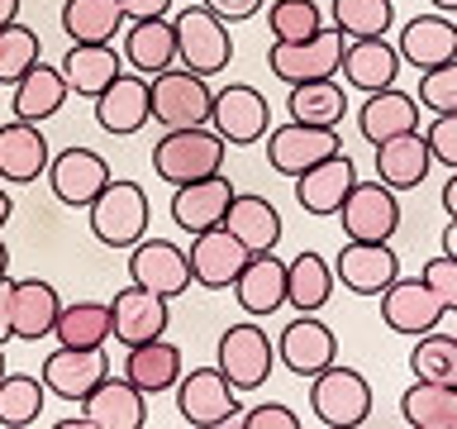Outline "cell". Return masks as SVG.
<instances>
[{"instance_id":"cell-1","label":"cell","mask_w":457,"mask_h":429,"mask_svg":"<svg viewBox=\"0 0 457 429\" xmlns=\"http://www.w3.org/2000/svg\"><path fill=\"white\" fill-rule=\"evenodd\" d=\"M224 153L228 143L214 134L210 124H191V129H162V139L153 143V172L171 186L181 181H200L224 172Z\"/></svg>"},{"instance_id":"cell-2","label":"cell","mask_w":457,"mask_h":429,"mask_svg":"<svg viewBox=\"0 0 457 429\" xmlns=\"http://www.w3.org/2000/svg\"><path fill=\"white\" fill-rule=\"evenodd\" d=\"M171 29H177V67L195 77H220L234 63V34L214 10L186 5L181 14H171Z\"/></svg>"},{"instance_id":"cell-3","label":"cell","mask_w":457,"mask_h":429,"mask_svg":"<svg viewBox=\"0 0 457 429\" xmlns=\"http://www.w3.org/2000/svg\"><path fill=\"white\" fill-rule=\"evenodd\" d=\"M86 220H91L96 243H105V248H134L148 234V191L138 181L110 177L105 191L86 206Z\"/></svg>"},{"instance_id":"cell-4","label":"cell","mask_w":457,"mask_h":429,"mask_svg":"<svg viewBox=\"0 0 457 429\" xmlns=\"http://www.w3.org/2000/svg\"><path fill=\"white\" fill-rule=\"evenodd\" d=\"M310 410L324 429H357L371 415V382L357 367L328 363L310 377Z\"/></svg>"},{"instance_id":"cell-5","label":"cell","mask_w":457,"mask_h":429,"mask_svg":"<svg viewBox=\"0 0 457 429\" xmlns=\"http://www.w3.org/2000/svg\"><path fill=\"white\" fill-rule=\"evenodd\" d=\"M214 367L228 377L234 391H257L277 372V339L253 320L228 324L220 334V349H214Z\"/></svg>"},{"instance_id":"cell-6","label":"cell","mask_w":457,"mask_h":429,"mask_svg":"<svg viewBox=\"0 0 457 429\" xmlns=\"http://www.w3.org/2000/svg\"><path fill=\"white\" fill-rule=\"evenodd\" d=\"M210 129L220 134L228 148H248V143H262L271 129V105L267 96L248 81H228L214 91L210 100Z\"/></svg>"},{"instance_id":"cell-7","label":"cell","mask_w":457,"mask_h":429,"mask_svg":"<svg viewBox=\"0 0 457 429\" xmlns=\"http://www.w3.org/2000/svg\"><path fill=\"white\" fill-rule=\"evenodd\" d=\"M148 100H153V120L162 129H191L210 124V77H195L186 67H167L148 77Z\"/></svg>"},{"instance_id":"cell-8","label":"cell","mask_w":457,"mask_h":429,"mask_svg":"<svg viewBox=\"0 0 457 429\" xmlns=\"http://www.w3.org/2000/svg\"><path fill=\"white\" fill-rule=\"evenodd\" d=\"M343 43H348V38H343L338 29H320V34L291 38V43L271 38L267 67H271V77L286 81V86H295V81H320V77H338Z\"/></svg>"},{"instance_id":"cell-9","label":"cell","mask_w":457,"mask_h":429,"mask_svg":"<svg viewBox=\"0 0 457 429\" xmlns=\"http://www.w3.org/2000/svg\"><path fill=\"white\" fill-rule=\"evenodd\" d=\"M177 391V415L181 425L191 429H220V425H234L238 406V391L228 386V377L220 367H195V372H181V382L171 386Z\"/></svg>"},{"instance_id":"cell-10","label":"cell","mask_w":457,"mask_h":429,"mask_svg":"<svg viewBox=\"0 0 457 429\" xmlns=\"http://www.w3.org/2000/svg\"><path fill=\"white\" fill-rule=\"evenodd\" d=\"M328 267H334V282L353 296H381L400 277V257L391 239H348Z\"/></svg>"},{"instance_id":"cell-11","label":"cell","mask_w":457,"mask_h":429,"mask_svg":"<svg viewBox=\"0 0 457 429\" xmlns=\"http://www.w3.org/2000/svg\"><path fill=\"white\" fill-rule=\"evenodd\" d=\"M338 224L348 239H395L400 229V191L386 181H353L338 206Z\"/></svg>"},{"instance_id":"cell-12","label":"cell","mask_w":457,"mask_h":429,"mask_svg":"<svg viewBox=\"0 0 457 429\" xmlns=\"http://www.w3.org/2000/svg\"><path fill=\"white\" fill-rule=\"evenodd\" d=\"M338 148H343L338 129L300 124V120H286L277 129H267V163H271V172H281V177H300L305 167L324 163V157L338 153Z\"/></svg>"},{"instance_id":"cell-13","label":"cell","mask_w":457,"mask_h":429,"mask_svg":"<svg viewBox=\"0 0 457 429\" xmlns=\"http://www.w3.org/2000/svg\"><path fill=\"white\" fill-rule=\"evenodd\" d=\"M277 363L286 372H295V377H314V372H324L328 363H338V339L334 329H328L320 315H305L295 310V320L277 334Z\"/></svg>"},{"instance_id":"cell-14","label":"cell","mask_w":457,"mask_h":429,"mask_svg":"<svg viewBox=\"0 0 457 429\" xmlns=\"http://www.w3.org/2000/svg\"><path fill=\"white\" fill-rule=\"evenodd\" d=\"M48 186H53V196L62 200V206H71V210H86L91 200L105 191V181L114 177L110 172V163L100 157L96 148H62V153H53L48 157Z\"/></svg>"},{"instance_id":"cell-15","label":"cell","mask_w":457,"mask_h":429,"mask_svg":"<svg viewBox=\"0 0 457 429\" xmlns=\"http://www.w3.org/2000/svg\"><path fill=\"white\" fill-rule=\"evenodd\" d=\"M377 300H381L386 329L410 334V339H420V334H428V329H438L443 315H448V306L434 296V286H428L424 277H395Z\"/></svg>"},{"instance_id":"cell-16","label":"cell","mask_w":457,"mask_h":429,"mask_svg":"<svg viewBox=\"0 0 457 429\" xmlns=\"http://www.w3.org/2000/svg\"><path fill=\"white\" fill-rule=\"evenodd\" d=\"M171 324V310H167V296L148 291V286H134L129 282L124 291H114L110 300V339H120L124 349L134 343H148V339H162Z\"/></svg>"},{"instance_id":"cell-17","label":"cell","mask_w":457,"mask_h":429,"mask_svg":"<svg viewBox=\"0 0 457 429\" xmlns=\"http://www.w3.org/2000/svg\"><path fill=\"white\" fill-rule=\"evenodd\" d=\"M129 282L148 286L157 296H181L191 286V263H186V248H177L171 239H148L143 234L134 248H129Z\"/></svg>"},{"instance_id":"cell-18","label":"cell","mask_w":457,"mask_h":429,"mask_svg":"<svg viewBox=\"0 0 457 429\" xmlns=\"http://www.w3.org/2000/svg\"><path fill=\"white\" fill-rule=\"evenodd\" d=\"M110 372V358H105V343L100 349H71V343H57V349L43 358V386H48V396L57 400H86V391Z\"/></svg>"},{"instance_id":"cell-19","label":"cell","mask_w":457,"mask_h":429,"mask_svg":"<svg viewBox=\"0 0 457 429\" xmlns=\"http://www.w3.org/2000/svg\"><path fill=\"white\" fill-rule=\"evenodd\" d=\"M186 263H191L195 286H205V291H228L234 277L243 272V263H248V248H243L224 224H214V229H205V234H191Z\"/></svg>"},{"instance_id":"cell-20","label":"cell","mask_w":457,"mask_h":429,"mask_svg":"<svg viewBox=\"0 0 457 429\" xmlns=\"http://www.w3.org/2000/svg\"><path fill=\"white\" fill-rule=\"evenodd\" d=\"M96 124L105 129V134L114 139H129V134H138L143 124L153 120V100H148V77H138V72H120L105 91H100L96 100Z\"/></svg>"},{"instance_id":"cell-21","label":"cell","mask_w":457,"mask_h":429,"mask_svg":"<svg viewBox=\"0 0 457 429\" xmlns=\"http://www.w3.org/2000/svg\"><path fill=\"white\" fill-rule=\"evenodd\" d=\"M291 181H295V200H300V210L314 214V220H328V214H338L343 196L353 191V181H357V163L338 148V153H328L324 163L305 167V172H300V177H291Z\"/></svg>"},{"instance_id":"cell-22","label":"cell","mask_w":457,"mask_h":429,"mask_svg":"<svg viewBox=\"0 0 457 429\" xmlns=\"http://www.w3.org/2000/svg\"><path fill=\"white\" fill-rule=\"evenodd\" d=\"M81 415L91 420V429H143L148 425V396L124 377H100L81 400Z\"/></svg>"},{"instance_id":"cell-23","label":"cell","mask_w":457,"mask_h":429,"mask_svg":"<svg viewBox=\"0 0 457 429\" xmlns=\"http://www.w3.org/2000/svg\"><path fill=\"white\" fill-rule=\"evenodd\" d=\"M228 200H234V181H228L224 172L200 177V181H181L177 191H171V224H177L181 234H205V229L224 224Z\"/></svg>"},{"instance_id":"cell-24","label":"cell","mask_w":457,"mask_h":429,"mask_svg":"<svg viewBox=\"0 0 457 429\" xmlns=\"http://www.w3.org/2000/svg\"><path fill=\"white\" fill-rule=\"evenodd\" d=\"M400 48L391 38H348L343 43V63H338V72H343V86H353V91H381V86H395V77H400Z\"/></svg>"},{"instance_id":"cell-25","label":"cell","mask_w":457,"mask_h":429,"mask_svg":"<svg viewBox=\"0 0 457 429\" xmlns=\"http://www.w3.org/2000/svg\"><path fill=\"white\" fill-rule=\"evenodd\" d=\"M228 291H234V300L253 315V320L277 315L286 306V263L277 257V248L271 253H248V263H243V272L234 277Z\"/></svg>"},{"instance_id":"cell-26","label":"cell","mask_w":457,"mask_h":429,"mask_svg":"<svg viewBox=\"0 0 457 429\" xmlns=\"http://www.w3.org/2000/svg\"><path fill=\"white\" fill-rule=\"evenodd\" d=\"M400 63L410 67H443L457 57V20H448V14H414V20H405V29H400Z\"/></svg>"},{"instance_id":"cell-27","label":"cell","mask_w":457,"mask_h":429,"mask_svg":"<svg viewBox=\"0 0 457 429\" xmlns=\"http://www.w3.org/2000/svg\"><path fill=\"white\" fill-rule=\"evenodd\" d=\"M357 129H362V139L371 148L395 134H410V129H420V96L395 91V86L367 91V100L357 105Z\"/></svg>"},{"instance_id":"cell-28","label":"cell","mask_w":457,"mask_h":429,"mask_svg":"<svg viewBox=\"0 0 457 429\" xmlns=\"http://www.w3.org/2000/svg\"><path fill=\"white\" fill-rule=\"evenodd\" d=\"M48 139H43L38 124L29 120H10L0 124V181H14V186H29L48 172Z\"/></svg>"},{"instance_id":"cell-29","label":"cell","mask_w":457,"mask_h":429,"mask_svg":"<svg viewBox=\"0 0 457 429\" xmlns=\"http://www.w3.org/2000/svg\"><path fill=\"white\" fill-rule=\"evenodd\" d=\"M124 67L138 77H157V72L177 67V29L171 20H134L124 24Z\"/></svg>"},{"instance_id":"cell-30","label":"cell","mask_w":457,"mask_h":429,"mask_svg":"<svg viewBox=\"0 0 457 429\" xmlns=\"http://www.w3.org/2000/svg\"><path fill=\"white\" fill-rule=\"evenodd\" d=\"M57 310H62V296L53 291V282H43V277L14 282V291H10V324H14V339H24V343L53 339Z\"/></svg>"},{"instance_id":"cell-31","label":"cell","mask_w":457,"mask_h":429,"mask_svg":"<svg viewBox=\"0 0 457 429\" xmlns=\"http://www.w3.org/2000/svg\"><path fill=\"white\" fill-rule=\"evenodd\" d=\"M57 67L67 77V91H77L81 100H96L124 72V53L114 43H71Z\"/></svg>"},{"instance_id":"cell-32","label":"cell","mask_w":457,"mask_h":429,"mask_svg":"<svg viewBox=\"0 0 457 429\" xmlns=\"http://www.w3.org/2000/svg\"><path fill=\"white\" fill-rule=\"evenodd\" d=\"M67 96L71 91H67L62 67H43V57H38V63L10 86V110H14V120L43 124V120H53V114L67 105Z\"/></svg>"},{"instance_id":"cell-33","label":"cell","mask_w":457,"mask_h":429,"mask_svg":"<svg viewBox=\"0 0 457 429\" xmlns=\"http://www.w3.org/2000/svg\"><path fill=\"white\" fill-rule=\"evenodd\" d=\"M224 229L234 234L248 253H271L281 243V210L271 206L267 196H253V191H234L224 210Z\"/></svg>"},{"instance_id":"cell-34","label":"cell","mask_w":457,"mask_h":429,"mask_svg":"<svg viewBox=\"0 0 457 429\" xmlns=\"http://www.w3.org/2000/svg\"><path fill=\"white\" fill-rule=\"evenodd\" d=\"M124 377L138 386L143 396H162L171 386L181 382V349L171 339H148V343H134V349L124 353Z\"/></svg>"},{"instance_id":"cell-35","label":"cell","mask_w":457,"mask_h":429,"mask_svg":"<svg viewBox=\"0 0 457 429\" xmlns=\"http://www.w3.org/2000/svg\"><path fill=\"white\" fill-rule=\"evenodd\" d=\"M428 167H434V153H428L420 129L377 143V181H386L391 191H414L428 177Z\"/></svg>"},{"instance_id":"cell-36","label":"cell","mask_w":457,"mask_h":429,"mask_svg":"<svg viewBox=\"0 0 457 429\" xmlns=\"http://www.w3.org/2000/svg\"><path fill=\"white\" fill-rule=\"evenodd\" d=\"M334 267H328V257L320 253H295L291 263H286V306L305 310V315H320L328 306V296H334Z\"/></svg>"},{"instance_id":"cell-37","label":"cell","mask_w":457,"mask_h":429,"mask_svg":"<svg viewBox=\"0 0 457 429\" xmlns=\"http://www.w3.org/2000/svg\"><path fill=\"white\" fill-rule=\"evenodd\" d=\"M286 110L300 124H320V129H338L348 114V91L338 77H320V81H295L286 96Z\"/></svg>"},{"instance_id":"cell-38","label":"cell","mask_w":457,"mask_h":429,"mask_svg":"<svg viewBox=\"0 0 457 429\" xmlns=\"http://www.w3.org/2000/svg\"><path fill=\"white\" fill-rule=\"evenodd\" d=\"M400 420L410 429H457V386L414 377V386L400 396Z\"/></svg>"},{"instance_id":"cell-39","label":"cell","mask_w":457,"mask_h":429,"mask_svg":"<svg viewBox=\"0 0 457 429\" xmlns=\"http://www.w3.org/2000/svg\"><path fill=\"white\" fill-rule=\"evenodd\" d=\"M124 29L120 0H62V34L71 43H114Z\"/></svg>"},{"instance_id":"cell-40","label":"cell","mask_w":457,"mask_h":429,"mask_svg":"<svg viewBox=\"0 0 457 429\" xmlns=\"http://www.w3.org/2000/svg\"><path fill=\"white\" fill-rule=\"evenodd\" d=\"M110 300H71L57 310L53 324V339L71 343V349H100V343H110Z\"/></svg>"},{"instance_id":"cell-41","label":"cell","mask_w":457,"mask_h":429,"mask_svg":"<svg viewBox=\"0 0 457 429\" xmlns=\"http://www.w3.org/2000/svg\"><path fill=\"white\" fill-rule=\"evenodd\" d=\"M48 386L34 372H5L0 377V429H29L43 420Z\"/></svg>"},{"instance_id":"cell-42","label":"cell","mask_w":457,"mask_h":429,"mask_svg":"<svg viewBox=\"0 0 457 429\" xmlns=\"http://www.w3.org/2000/svg\"><path fill=\"white\" fill-rule=\"evenodd\" d=\"M395 24V0H334V29L343 38H381Z\"/></svg>"},{"instance_id":"cell-43","label":"cell","mask_w":457,"mask_h":429,"mask_svg":"<svg viewBox=\"0 0 457 429\" xmlns=\"http://www.w3.org/2000/svg\"><path fill=\"white\" fill-rule=\"evenodd\" d=\"M410 372L420 382L457 386V334H438V329L420 334V343H414V353H410Z\"/></svg>"},{"instance_id":"cell-44","label":"cell","mask_w":457,"mask_h":429,"mask_svg":"<svg viewBox=\"0 0 457 429\" xmlns=\"http://www.w3.org/2000/svg\"><path fill=\"white\" fill-rule=\"evenodd\" d=\"M324 29V10L320 0H271L267 5V34L291 43V38H310Z\"/></svg>"},{"instance_id":"cell-45","label":"cell","mask_w":457,"mask_h":429,"mask_svg":"<svg viewBox=\"0 0 457 429\" xmlns=\"http://www.w3.org/2000/svg\"><path fill=\"white\" fill-rule=\"evenodd\" d=\"M38 57H43V43L29 24L10 20L5 29H0V86H14Z\"/></svg>"},{"instance_id":"cell-46","label":"cell","mask_w":457,"mask_h":429,"mask_svg":"<svg viewBox=\"0 0 457 429\" xmlns=\"http://www.w3.org/2000/svg\"><path fill=\"white\" fill-rule=\"evenodd\" d=\"M420 110H428V114L457 110V57L443 67H428L420 77Z\"/></svg>"},{"instance_id":"cell-47","label":"cell","mask_w":457,"mask_h":429,"mask_svg":"<svg viewBox=\"0 0 457 429\" xmlns=\"http://www.w3.org/2000/svg\"><path fill=\"white\" fill-rule=\"evenodd\" d=\"M424 143H428V153H434V163L443 167H457V110L448 114H434V124L424 129Z\"/></svg>"},{"instance_id":"cell-48","label":"cell","mask_w":457,"mask_h":429,"mask_svg":"<svg viewBox=\"0 0 457 429\" xmlns=\"http://www.w3.org/2000/svg\"><path fill=\"white\" fill-rule=\"evenodd\" d=\"M420 277L434 286V296L443 300V306H448V315H457V257H448V253L428 257Z\"/></svg>"},{"instance_id":"cell-49","label":"cell","mask_w":457,"mask_h":429,"mask_svg":"<svg viewBox=\"0 0 457 429\" xmlns=\"http://www.w3.org/2000/svg\"><path fill=\"white\" fill-rule=\"evenodd\" d=\"M243 429H300V415L291 406H281V400H262V406L243 415Z\"/></svg>"},{"instance_id":"cell-50","label":"cell","mask_w":457,"mask_h":429,"mask_svg":"<svg viewBox=\"0 0 457 429\" xmlns=\"http://www.w3.org/2000/svg\"><path fill=\"white\" fill-rule=\"evenodd\" d=\"M200 5H205V10H214L224 24H238V20H253V14L262 10L267 0H200Z\"/></svg>"},{"instance_id":"cell-51","label":"cell","mask_w":457,"mask_h":429,"mask_svg":"<svg viewBox=\"0 0 457 429\" xmlns=\"http://www.w3.org/2000/svg\"><path fill=\"white\" fill-rule=\"evenodd\" d=\"M124 10V24L134 20H162V14H171V0H120Z\"/></svg>"},{"instance_id":"cell-52","label":"cell","mask_w":457,"mask_h":429,"mask_svg":"<svg viewBox=\"0 0 457 429\" xmlns=\"http://www.w3.org/2000/svg\"><path fill=\"white\" fill-rule=\"evenodd\" d=\"M10 291H14V282L0 277V343L14 339V324H10Z\"/></svg>"},{"instance_id":"cell-53","label":"cell","mask_w":457,"mask_h":429,"mask_svg":"<svg viewBox=\"0 0 457 429\" xmlns=\"http://www.w3.org/2000/svg\"><path fill=\"white\" fill-rule=\"evenodd\" d=\"M443 210H448V220H457V167H453V177L443 181Z\"/></svg>"},{"instance_id":"cell-54","label":"cell","mask_w":457,"mask_h":429,"mask_svg":"<svg viewBox=\"0 0 457 429\" xmlns=\"http://www.w3.org/2000/svg\"><path fill=\"white\" fill-rule=\"evenodd\" d=\"M443 253L457 257V220H448V229H443Z\"/></svg>"},{"instance_id":"cell-55","label":"cell","mask_w":457,"mask_h":429,"mask_svg":"<svg viewBox=\"0 0 457 429\" xmlns=\"http://www.w3.org/2000/svg\"><path fill=\"white\" fill-rule=\"evenodd\" d=\"M10 20H20V0H0V29H5Z\"/></svg>"},{"instance_id":"cell-56","label":"cell","mask_w":457,"mask_h":429,"mask_svg":"<svg viewBox=\"0 0 457 429\" xmlns=\"http://www.w3.org/2000/svg\"><path fill=\"white\" fill-rule=\"evenodd\" d=\"M10 214H14V200H10V191H5V186H0V229L10 224Z\"/></svg>"},{"instance_id":"cell-57","label":"cell","mask_w":457,"mask_h":429,"mask_svg":"<svg viewBox=\"0 0 457 429\" xmlns=\"http://www.w3.org/2000/svg\"><path fill=\"white\" fill-rule=\"evenodd\" d=\"M0 277H10V248H5V239H0Z\"/></svg>"},{"instance_id":"cell-58","label":"cell","mask_w":457,"mask_h":429,"mask_svg":"<svg viewBox=\"0 0 457 429\" xmlns=\"http://www.w3.org/2000/svg\"><path fill=\"white\" fill-rule=\"evenodd\" d=\"M434 10H443V14H457V0H428Z\"/></svg>"},{"instance_id":"cell-59","label":"cell","mask_w":457,"mask_h":429,"mask_svg":"<svg viewBox=\"0 0 457 429\" xmlns=\"http://www.w3.org/2000/svg\"><path fill=\"white\" fill-rule=\"evenodd\" d=\"M5 372H10V367H5V343H0V377H5Z\"/></svg>"}]
</instances>
